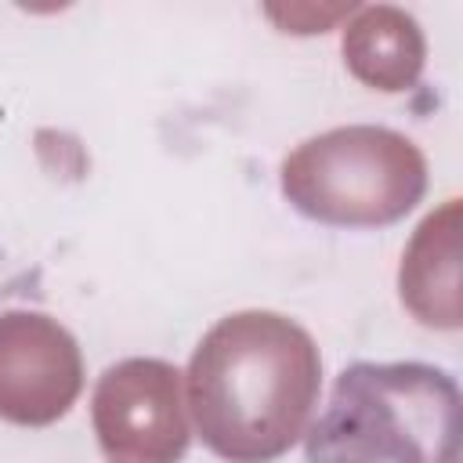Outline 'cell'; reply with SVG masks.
Here are the masks:
<instances>
[{
  "instance_id": "cell-1",
  "label": "cell",
  "mask_w": 463,
  "mask_h": 463,
  "mask_svg": "<svg viewBox=\"0 0 463 463\" xmlns=\"http://www.w3.org/2000/svg\"><path fill=\"white\" fill-rule=\"evenodd\" d=\"M322 358L279 311H235L192 351L188 405L203 445L228 463H271L304 438Z\"/></svg>"
},
{
  "instance_id": "cell-2",
  "label": "cell",
  "mask_w": 463,
  "mask_h": 463,
  "mask_svg": "<svg viewBox=\"0 0 463 463\" xmlns=\"http://www.w3.org/2000/svg\"><path fill=\"white\" fill-rule=\"evenodd\" d=\"M459 383L427 362H354L304 430L307 463H459Z\"/></svg>"
},
{
  "instance_id": "cell-3",
  "label": "cell",
  "mask_w": 463,
  "mask_h": 463,
  "mask_svg": "<svg viewBox=\"0 0 463 463\" xmlns=\"http://www.w3.org/2000/svg\"><path fill=\"white\" fill-rule=\"evenodd\" d=\"M423 192L420 148L387 127H336L282 159V195L304 217L336 228L394 224Z\"/></svg>"
},
{
  "instance_id": "cell-4",
  "label": "cell",
  "mask_w": 463,
  "mask_h": 463,
  "mask_svg": "<svg viewBox=\"0 0 463 463\" xmlns=\"http://www.w3.org/2000/svg\"><path fill=\"white\" fill-rule=\"evenodd\" d=\"M94 430L123 463H177L188 449L181 373L156 358H127L98 380Z\"/></svg>"
},
{
  "instance_id": "cell-5",
  "label": "cell",
  "mask_w": 463,
  "mask_h": 463,
  "mask_svg": "<svg viewBox=\"0 0 463 463\" xmlns=\"http://www.w3.org/2000/svg\"><path fill=\"white\" fill-rule=\"evenodd\" d=\"M76 340L43 315L11 311L0 318V416L43 427L80 394Z\"/></svg>"
}]
</instances>
